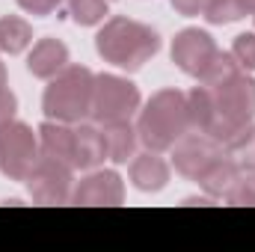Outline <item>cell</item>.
<instances>
[{
  "label": "cell",
  "instance_id": "cell-1",
  "mask_svg": "<svg viewBox=\"0 0 255 252\" xmlns=\"http://www.w3.org/2000/svg\"><path fill=\"white\" fill-rule=\"evenodd\" d=\"M193 130L208 133L220 145L255 119V77L247 71L232 74L217 86H193L187 92Z\"/></svg>",
  "mask_w": 255,
  "mask_h": 252
},
{
  "label": "cell",
  "instance_id": "cell-2",
  "mask_svg": "<svg viewBox=\"0 0 255 252\" xmlns=\"http://www.w3.org/2000/svg\"><path fill=\"white\" fill-rule=\"evenodd\" d=\"M95 51L104 63L125 68V71H136L160 51V36L142 21L116 15L104 21V27L98 30Z\"/></svg>",
  "mask_w": 255,
  "mask_h": 252
},
{
  "label": "cell",
  "instance_id": "cell-3",
  "mask_svg": "<svg viewBox=\"0 0 255 252\" xmlns=\"http://www.w3.org/2000/svg\"><path fill=\"white\" fill-rule=\"evenodd\" d=\"M187 130H193L187 92H181L175 86L154 92L136 119L139 142L151 151H169Z\"/></svg>",
  "mask_w": 255,
  "mask_h": 252
},
{
  "label": "cell",
  "instance_id": "cell-4",
  "mask_svg": "<svg viewBox=\"0 0 255 252\" xmlns=\"http://www.w3.org/2000/svg\"><path fill=\"white\" fill-rule=\"evenodd\" d=\"M92 89L95 74L86 65H65L60 74H54L42 95V110L48 119L77 125L92 113Z\"/></svg>",
  "mask_w": 255,
  "mask_h": 252
},
{
  "label": "cell",
  "instance_id": "cell-5",
  "mask_svg": "<svg viewBox=\"0 0 255 252\" xmlns=\"http://www.w3.org/2000/svg\"><path fill=\"white\" fill-rule=\"evenodd\" d=\"M39 130L18 119L0 125V172L9 181H27L39 163Z\"/></svg>",
  "mask_w": 255,
  "mask_h": 252
},
{
  "label": "cell",
  "instance_id": "cell-6",
  "mask_svg": "<svg viewBox=\"0 0 255 252\" xmlns=\"http://www.w3.org/2000/svg\"><path fill=\"white\" fill-rule=\"evenodd\" d=\"M142 104L139 89L119 74H95V89H92V119L110 122V119H130Z\"/></svg>",
  "mask_w": 255,
  "mask_h": 252
},
{
  "label": "cell",
  "instance_id": "cell-7",
  "mask_svg": "<svg viewBox=\"0 0 255 252\" xmlns=\"http://www.w3.org/2000/svg\"><path fill=\"white\" fill-rule=\"evenodd\" d=\"M27 190L39 205H68L74 190V166L39 154V163L27 175Z\"/></svg>",
  "mask_w": 255,
  "mask_h": 252
},
{
  "label": "cell",
  "instance_id": "cell-8",
  "mask_svg": "<svg viewBox=\"0 0 255 252\" xmlns=\"http://www.w3.org/2000/svg\"><path fill=\"white\" fill-rule=\"evenodd\" d=\"M172 166H175V172H181L184 178H199V172L223 151V145L217 142V139H211L208 133H202V130H187L172 148Z\"/></svg>",
  "mask_w": 255,
  "mask_h": 252
},
{
  "label": "cell",
  "instance_id": "cell-9",
  "mask_svg": "<svg viewBox=\"0 0 255 252\" xmlns=\"http://www.w3.org/2000/svg\"><path fill=\"white\" fill-rule=\"evenodd\" d=\"M217 51H220L217 42L199 27H187V30L175 33V39H172V63L190 77H199Z\"/></svg>",
  "mask_w": 255,
  "mask_h": 252
},
{
  "label": "cell",
  "instance_id": "cell-10",
  "mask_svg": "<svg viewBox=\"0 0 255 252\" xmlns=\"http://www.w3.org/2000/svg\"><path fill=\"white\" fill-rule=\"evenodd\" d=\"M125 202V184L119 172L113 169H89L86 178H80L71 190V205H122Z\"/></svg>",
  "mask_w": 255,
  "mask_h": 252
},
{
  "label": "cell",
  "instance_id": "cell-11",
  "mask_svg": "<svg viewBox=\"0 0 255 252\" xmlns=\"http://www.w3.org/2000/svg\"><path fill=\"white\" fill-rule=\"evenodd\" d=\"M130 184L142 193H157L169 184V163L160 157V151H139L130 157Z\"/></svg>",
  "mask_w": 255,
  "mask_h": 252
},
{
  "label": "cell",
  "instance_id": "cell-12",
  "mask_svg": "<svg viewBox=\"0 0 255 252\" xmlns=\"http://www.w3.org/2000/svg\"><path fill=\"white\" fill-rule=\"evenodd\" d=\"M98 127H101V136H104L107 160L128 163L136 154L139 133H136V125H130V119H110V122H101Z\"/></svg>",
  "mask_w": 255,
  "mask_h": 252
},
{
  "label": "cell",
  "instance_id": "cell-13",
  "mask_svg": "<svg viewBox=\"0 0 255 252\" xmlns=\"http://www.w3.org/2000/svg\"><path fill=\"white\" fill-rule=\"evenodd\" d=\"M65 65H68V48H65L60 39L48 36V39H39L27 57V68L33 77L39 80H51L54 74H60Z\"/></svg>",
  "mask_w": 255,
  "mask_h": 252
},
{
  "label": "cell",
  "instance_id": "cell-14",
  "mask_svg": "<svg viewBox=\"0 0 255 252\" xmlns=\"http://www.w3.org/2000/svg\"><path fill=\"white\" fill-rule=\"evenodd\" d=\"M39 151L45 157H57L68 166H74V125L45 119L39 125Z\"/></svg>",
  "mask_w": 255,
  "mask_h": 252
},
{
  "label": "cell",
  "instance_id": "cell-15",
  "mask_svg": "<svg viewBox=\"0 0 255 252\" xmlns=\"http://www.w3.org/2000/svg\"><path fill=\"white\" fill-rule=\"evenodd\" d=\"M107 160L104 136L98 125L77 122L74 125V169H98Z\"/></svg>",
  "mask_w": 255,
  "mask_h": 252
},
{
  "label": "cell",
  "instance_id": "cell-16",
  "mask_svg": "<svg viewBox=\"0 0 255 252\" xmlns=\"http://www.w3.org/2000/svg\"><path fill=\"white\" fill-rule=\"evenodd\" d=\"M238 175H241V166L226 154V151H220L202 172H199V187L205 190L208 196H214V199H226V193L235 187V181H238Z\"/></svg>",
  "mask_w": 255,
  "mask_h": 252
},
{
  "label": "cell",
  "instance_id": "cell-17",
  "mask_svg": "<svg viewBox=\"0 0 255 252\" xmlns=\"http://www.w3.org/2000/svg\"><path fill=\"white\" fill-rule=\"evenodd\" d=\"M33 45V27L21 15H6L0 18V54H24Z\"/></svg>",
  "mask_w": 255,
  "mask_h": 252
},
{
  "label": "cell",
  "instance_id": "cell-18",
  "mask_svg": "<svg viewBox=\"0 0 255 252\" xmlns=\"http://www.w3.org/2000/svg\"><path fill=\"white\" fill-rule=\"evenodd\" d=\"M223 151L241 166V169H255V122L244 125L238 133H232L223 142Z\"/></svg>",
  "mask_w": 255,
  "mask_h": 252
},
{
  "label": "cell",
  "instance_id": "cell-19",
  "mask_svg": "<svg viewBox=\"0 0 255 252\" xmlns=\"http://www.w3.org/2000/svg\"><path fill=\"white\" fill-rule=\"evenodd\" d=\"M238 71H244L241 65H238V60L232 57V51L226 54V51H217L214 54V60L205 65V71L196 77L202 86H217V83H223V80H229L232 74H238Z\"/></svg>",
  "mask_w": 255,
  "mask_h": 252
},
{
  "label": "cell",
  "instance_id": "cell-20",
  "mask_svg": "<svg viewBox=\"0 0 255 252\" xmlns=\"http://www.w3.org/2000/svg\"><path fill=\"white\" fill-rule=\"evenodd\" d=\"M202 15L208 18V24H235V21L247 18L250 12H247L244 0H208Z\"/></svg>",
  "mask_w": 255,
  "mask_h": 252
},
{
  "label": "cell",
  "instance_id": "cell-21",
  "mask_svg": "<svg viewBox=\"0 0 255 252\" xmlns=\"http://www.w3.org/2000/svg\"><path fill=\"white\" fill-rule=\"evenodd\" d=\"M65 3H68V15L80 27H95L107 15V0H65Z\"/></svg>",
  "mask_w": 255,
  "mask_h": 252
},
{
  "label": "cell",
  "instance_id": "cell-22",
  "mask_svg": "<svg viewBox=\"0 0 255 252\" xmlns=\"http://www.w3.org/2000/svg\"><path fill=\"white\" fill-rule=\"evenodd\" d=\"M229 205H255V169H241L235 187L226 193Z\"/></svg>",
  "mask_w": 255,
  "mask_h": 252
},
{
  "label": "cell",
  "instance_id": "cell-23",
  "mask_svg": "<svg viewBox=\"0 0 255 252\" xmlns=\"http://www.w3.org/2000/svg\"><path fill=\"white\" fill-rule=\"evenodd\" d=\"M232 57L244 71H255V33H241L232 45Z\"/></svg>",
  "mask_w": 255,
  "mask_h": 252
},
{
  "label": "cell",
  "instance_id": "cell-24",
  "mask_svg": "<svg viewBox=\"0 0 255 252\" xmlns=\"http://www.w3.org/2000/svg\"><path fill=\"white\" fill-rule=\"evenodd\" d=\"M18 6L27 12V15H36V18H45V15H54L63 0H18Z\"/></svg>",
  "mask_w": 255,
  "mask_h": 252
},
{
  "label": "cell",
  "instance_id": "cell-25",
  "mask_svg": "<svg viewBox=\"0 0 255 252\" xmlns=\"http://www.w3.org/2000/svg\"><path fill=\"white\" fill-rule=\"evenodd\" d=\"M15 113H18V98H15V92L9 86H3L0 89V125L15 119Z\"/></svg>",
  "mask_w": 255,
  "mask_h": 252
},
{
  "label": "cell",
  "instance_id": "cell-26",
  "mask_svg": "<svg viewBox=\"0 0 255 252\" xmlns=\"http://www.w3.org/2000/svg\"><path fill=\"white\" fill-rule=\"evenodd\" d=\"M169 3H172V9H175L178 15H187V18L202 15L205 6H208V0H169Z\"/></svg>",
  "mask_w": 255,
  "mask_h": 252
},
{
  "label": "cell",
  "instance_id": "cell-27",
  "mask_svg": "<svg viewBox=\"0 0 255 252\" xmlns=\"http://www.w3.org/2000/svg\"><path fill=\"white\" fill-rule=\"evenodd\" d=\"M3 86H9V74H6V63H3V57H0V89Z\"/></svg>",
  "mask_w": 255,
  "mask_h": 252
},
{
  "label": "cell",
  "instance_id": "cell-28",
  "mask_svg": "<svg viewBox=\"0 0 255 252\" xmlns=\"http://www.w3.org/2000/svg\"><path fill=\"white\" fill-rule=\"evenodd\" d=\"M244 6H247V12H250V15L255 12V0H244Z\"/></svg>",
  "mask_w": 255,
  "mask_h": 252
},
{
  "label": "cell",
  "instance_id": "cell-29",
  "mask_svg": "<svg viewBox=\"0 0 255 252\" xmlns=\"http://www.w3.org/2000/svg\"><path fill=\"white\" fill-rule=\"evenodd\" d=\"M253 21H255V12H253Z\"/></svg>",
  "mask_w": 255,
  "mask_h": 252
}]
</instances>
